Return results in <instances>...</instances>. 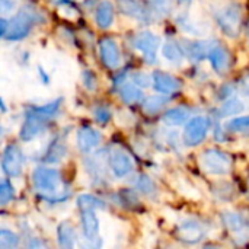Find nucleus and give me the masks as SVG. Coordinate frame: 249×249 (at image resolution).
I'll return each mask as SVG.
<instances>
[{
    "label": "nucleus",
    "instance_id": "cd10ccee",
    "mask_svg": "<svg viewBox=\"0 0 249 249\" xmlns=\"http://www.w3.org/2000/svg\"><path fill=\"white\" fill-rule=\"evenodd\" d=\"M136 188L142 193V194H144V196H149V197H152V196H155L156 193H158V187H156V184L152 181V178L150 177H147V175H139V178H137V181H136Z\"/></svg>",
    "mask_w": 249,
    "mask_h": 249
},
{
    "label": "nucleus",
    "instance_id": "5701e85b",
    "mask_svg": "<svg viewBox=\"0 0 249 249\" xmlns=\"http://www.w3.org/2000/svg\"><path fill=\"white\" fill-rule=\"evenodd\" d=\"M120 96H121V99H123L125 104L133 105V104L139 102V101L143 98V93H142V90L137 88L136 83H124V85H121V88H120Z\"/></svg>",
    "mask_w": 249,
    "mask_h": 249
},
{
    "label": "nucleus",
    "instance_id": "f3484780",
    "mask_svg": "<svg viewBox=\"0 0 249 249\" xmlns=\"http://www.w3.org/2000/svg\"><path fill=\"white\" fill-rule=\"evenodd\" d=\"M207 58L210 60L212 67H213L217 73L223 74V73H226V71L229 70L231 57H229V53H228L223 47L216 45V47L210 51V54H209Z\"/></svg>",
    "mask_w": 249,
    "mask_h": 249
},
{
    "label": "nucleus",
    "instance_id": "58836bf2",
    "mask_svg": "<svg viewBox=\"0 0 249 249\" xmlns=\"http://www.w3.org/2000/svg\"><path fill=\"white\" fill-rule=\"evenodd\" d=\"M178 3H179L181 6H188V4L191 3V0H178Z\"/></svg>",
    "mask_w": 249,
    "mask_h": 249
},
{
    "label": "nucleus",
    "instance_id": "423d86ee",
    "mask_svg": "<svg viewBox=\"0 0 249 249\" xmlns=\"http://www.w3.org/2000/svg\"><path fill=\"white\" fill-rule=\"evenodd\" d=\"M133 44H134V48L142 53L143 58L149 64L156 63V54L160 45V39L158 35H155L150 31H142L134 36Z\"/></svg>",
    "mask_w": 249,
    "mask_h": 249
},
{
    "label": "nucleus",
    "instance_id": "9d476101",
    "mask_svg": "<svg viewBox=\"0 0 249 249\" xmlns=\"http://www.w3.org/2000/svg\"><path fill=\"white\" fill-rule=\"evenodd\" d=\"M177 235L187 244H197L206 236V228L196 219H187L179 223Z\"/></svg>",
    "mask_w": 249,
    "mask_h": 249
},
{
    "label": "nucleus",
    "instance_id": "4be33fe9",
    "mask_svg": "<svg viewBox=\"0 0 249 249\" xmlns=\"http://www.w3.org/2000/svg\"><path fill=\"white\" fill-rule=\"evenodd\" d=\"M66 152H67L66 143L58 137L47 149L45 156H44V162L45 163H57V162H60L66 156Z\"/></svg>",
    "mask_w": 249,
    "mask_h": 249
},
{
    "label": "nucleus",
    "instance_id": "72a5a7b5",
    "mask_svg": "<svg viewBox=\"0 0 249 249\" xmlns=\"http://www.w3.org/2000/svg\"><path fill=\"white\" fill-rule=\"evenodd\" d=\"M82 82L85 85V88L88 90H96V86H98V80L95 77V74L89 70H85L82 73Z\"/></svg>",
    "mask_w": 249,
    "mask_h": 249
},
{
    "label": "nucleus",
    "instance_id": "1a4fd4ad",
    "mask_svg": "<svg viewBox=\"0 0 249 249\" xmlns=\"http://www.w3.org/2000/svg\"><path fill=\"white\" fill-rule=\"evenodd\" d=\"M1 168L3 172L7 177H19L23 168V153L16 144H9L3 152L1 159Z\"/></svg>",
    "mask_w": 249,
    "mask_h": 249
},
{
    "label": "nucleus",
    "instance_id": "412c9836",
    "mask_svg": "<svg viewBox=\"0 0 249 249\" xmlns=\"http://www.w3.org/2000/svg\"><path fill=\"white\" fill-rule=\"evenodd\" d=\"M190 120V109L187 107H177L163 114V123L168 125H181Z\"/></svg>",
    "mask_w": 249,
    "mask_h": 249
},
{
    "label": "nucleus",
    "instance_id": "c9c22d12",
    "mask_svg": "<svg viewBox=\"0 0 249 249\" xmlns=\"http://www.w3.org/2000/svg\"><path fill=\"white\" fill-rule=\"evenodd\" d=\"M19 0H0V12L1 15H7L18 6Z\"/></svg>",
    "mask_w": 249,
    "mask_h": 249
},
{
    "label": "nucleus",
    "instance_id": "f8f14e48",
    "mask_svg": "<svg viewBox=\"0 0 249 249\" xmlns=\"http://www.w3.org/2000/svg\"><path fill=\"white\" fill-rule=\"evenodd\" d=\"M152 80H153V88L163 95H171L181 89V82L165 71H155Z\"/></svg>",
    "mask_w": 249,
    "mask_h": 249
},
{
    "label": "nucleus",
    "instance_id": "7ed1b4c3",
    "mask_svg": "<svg viewBox=\"0 0 249 249\" xmlns=\"http://www.w3.org/2000/svg\"><path fill=\"white\" fill-rule=\"evenodd\" d=\"M200 163L203 169L210 175L223 177L228 175L232 169V159L225 152L217 149L206 150L200 158Z\"/></svg>",
    "mask_w": 249,
    "mask_h": 249
},
{
    "label": "nucleus",
    "instance_id": "f03ea898",
    "mask_svg": "<svg viewBox=\"0 0 249 249\" xmlns=\"http://www.w3.org/2000/svg\"><path fill=\"white\" fill-rule=\"evenodd\" d=\"M214 18L220 31L225 35L231 38L239 35L241 25H242V10L238 3H229L228 6L220 7V10L216 12Z\"/></svg>",
    "mask_w": 249,
    "mask_h": 249
},
{
    "label": "nucleus",
    "instance_id": "e433bc0d",
    "mask_svg": "<svg viewBox=\"0 0 249 249\" xmlns=\"http://www.w3.org/2000/svg\"><path fill=\"white\" fill-rule=\"evenodd\" d=\"M233 90H235V89H233V86H232V85H225V86H222L220 93H219L220 99H229V98H232Z\"/></svg>",
    "mask_w": 249,
    "mask_h": 249
},
{
    "label": "nucleus",
    "instance_id": "0eeeda50",
    "mask_svg": "<svg viewBox=\"0 0 249 249\" xmlns=\"http://www.w3.org/2000/svg\"><path fill=\"white\" fill-rule=\"evenodd\" d=\"M210 128V120L207 117H194L190 118L185 130H184V142L187 146H198L209 133Z\"/></svg>",
    "mask_w": 249,
    "mask_h": 249
},
{
    "label": "nucleus",
    "instance_id": "c756f323",
    "mask_svg": "<svg viewBox=\"0 0 249 249\" xmlns=\"http://www.w3.org/2000/svg\"><path fill=\"white\" fill-rule=\"evenodd\" d=\"M18 244H19V238H18L16 233H13V232H10V231H6V229H1V231H0V248H16Z\"/></svg>",
    "mask_w": 249,
    "mask_h": 249
},
{
    "label": "nucleus",
    "instance_id": "4c0bfd02",
    "mask_svg": "<svg viewBox=\"0 0 249 249\" xmlns=\"http://www.w3.org/2000/svg\"><path fill=\"white\" fill-rule=\"evenodd\" d=\"M242 89H244L245 95L249 98V74L242 79Z\"/></svg>",
    "mask_w": 249,
    "mask_h": 249
},
{
    "label": "nucleus",
    "instance_id": "39448f33",
    "mask_svg": "<svg viewBox=\"0 0 249 249\" xmlns=\"http://www.w3.org/2000/svg\"><path fill=\"white\" fill-rule=\"evenodd\" d=\"M48 118L50 117L44 115L42 112L36 111L35 108H32L31 111H28L26 112V117H25V121H23V124L20 127V131H19L20 140L31 142L36 136H39L45 130L47 123H48Z\"/></svg>",
    "mask_w": 249,
    "mask_h": 249
},
{
    "label": "nucleus",
    "instance_id": "6e6552de",
    "mask_svg": "<svg viewBox=\"0 0 249 249\" xmlns=\"http://www.w3.org/2000/svg\"><path fill=\"white\" fill-rule=\"evenodd\" d=\"M108 162H109V168H111L112 174L117 178L127 177L134 168V162H133L131 156L121 147H112L109 150Z\"/></svg>",
    "mask_w": 249,
    "mask_h": 249
},
{
    "label": "nucleus",
    "instance_id": "f704fd0d",
    "mask_svg": "<svg viewBox=\"0 0 249 249\" xmlns=\"http://www.w3.org/2000/svg\"><path fill=\"white\" fill-rule=\"evenodd\" d=\"M133 83H136L137 86H142V88H149V85L153 83V80L146 73H134L133 74Z\"/></svg>",
    "mask_w": 249,
    "mask_h": 249
},
{
    "label": "nucleus",
    "instance_id": "a878e982",
    "mask_svg": "<svg viewBox=\"0 0 249 249\" xmlns=\"http://www.w3.org/2000/svg\"><path fill=\"white\" fill-rule=\"evenodd\" d=\"M244 102L239 99V98H229V99H226V102L222 105V108H220V111H219V114H220V117H231V115H235V114H239V112H242L244 111Z\"/></svg>",
    "mask_w": 249,
    "mask_h": 249
},
{
    "label": "nucleus",
    "instance_id": "473e14b6",
    "mask_svg": "<svg viewBox=\"0 0 249 249\" xmlns=\"http://www.w3.org/2000/svg\"><path fill=\"white\" fill-rule=\"evenodd\" d=\"M93 117H95V120H96L99 124H105V123H108L109 118H111V111L108 109V107L101 105V107H96V108H95Z\"/></svg>",
    "mask_w": 249,
    "mask_h": 249
},
{
    "label": "nucleus",
    "instance_id": "2eb2a0df",
    "mask_svg": "<svg viewBox=\"0 0 249 249\" xmlns=\"http://www.w3.org/2000/svg\"><path fill=\"white\" fill-rule=\"evenodd\" d=\"M223 225L232 233H247L249 232V217H245L236 212H223L222 213Z\"/></svg>",
    "mask_w": 249,
    "mask_h": 249
},
{
    "label": "nucleus",
    "instance_id": "6ab92c4d",
    "mask_svg": "<svg viewBox=\"0 0 249 249\" xmlns=\"http://www.w3.org/2000/svg\"><path fill=\"white\" fill-rule=\"evenodd\" d=\"M117 6H118L120 12L124 13L125 16L136 18V19H140V20L147 19L146 10L143 9V6L137 0H118Z\"/></svg>",
    "mask_w": 249,
    "mask_h": 249
},
{
    "label": "nucleus",
    "instance_id": "4468645a",
    "mask_svg": "<svg viewBox=\"0 0 249 249\" xmlns=\"http://www.w3.org/2000/svg\"><path fill=\"white\" fill-rule=\"evenodd\" d=\"M217 45L214 41H188L184 45L185 54L193 61H201L203 58L209 57L210 51Z\"/></svg>",
    "mask_w": 249,
    "mask_h": 249
},
{
    "label": "nucleus",
    "instance_id": "ddd939ff",
    "mask_svg": "<svg viewBox=\"0 0 249 249\" xmlns=\"http://www.w3.org/2000/svg\"><path fill=\"white\" fill-rule=\"evenodd\" d=\"M101 143V134L92 127H80L77 131V147L82 153L95 150Z\"/></svg>",
    "mask_w": 249,
    "mask_h": 249
},
{
    "label": "nucleus",
    "instance_id": "bb28decb",
    "mask_svg": "<svg viewBox=\"0 0 249 249\" xmlns=\"http://www.w3.org/2000/svg\"><path fill=\"white\" fill-rule=\"evenodd\" d=\"M77 206L80 210H102L105 209V203L93 196L83 194L77 198Z\"/></svg>",
    "mask_w": 249,
    "mask_h": 249
},
{
    "label": "nucleus",
    "instance_id": "aec40b11",
    "mask_svg": "<svg viewBox=\"0 0 249 249\" xmlns=\"http://www.w3.org/2000/svg\"><path fill=\"white\" fill-rule=\"evenodd\" d=\"M57 239H58V245L61 248H73L74 244H76V232H74V228L70 223H67V222L60 223L58 228H57Z\"/></svg>",
    "mask_w": 249,
    "mask_h": 249
},
{
    "label": "nucleus",
    "instance_id": "dca6fc26",
    "mask_svg": "<svg viewBox=\"0 0 249 249\" xmlns=\"http://www.w3.org/2000/svg\"><path fill=\"white\" fill-rule=\"evenodd\" d=\"M82 231L88 241H93L99 235V219L95 214V210H82L80 216Z\"/></svg>",
    "mask_w": 249,
    "mask_h": 249
},
{
    "label": "nucleus",
    "instance_id": "a211bd4d",
    "mask_svg": "<svg viewBox=\"0 0 249 249\" xmlns=\"http://www.w3.org/2000/svg\"><path fill=\"white\" fill-rule=\"evenodd\" d=\"M96 25L101 29H108L114 22V6L109 0H102L95 12Z\"/></svg>",
    "mask_w": 249,
    "mask_h": 249
},
{
    "label": "nucleus",
    "instance_id": "2f4dec72",
    "mask_svg": "<svg viewBox=\"0 0 249 249\" xmlns=\"http://www.w3.org/2000/svg\"><path fill=\"white\" fill-rule=\"evenodd\" d=\"M152 7L159 16H166L171 12V0H152Z\"/></svg>",
    "mask_w": 249,
    "mask_h": 249
},
{
    "label": "nucleus",
    "instance_id": "393cba45",
    "mask_svg": "<svg viewBox=\"0 0 249 249\" xmlns=\"http://www.w3.org/2000/svg\"><path fill=\"white\" fill-rule=\"evenodd\" d=\"M169 102V98H166L163 93L159 96H149L144 102H143V111L149 115H153L156 112H159L160 109H163Z\"/></svg>",
    "mask_w": 249,
    "mask_h": 249
},
{
    "label": "nucleus",
    "instance_id": "c85d7f7f",
    "mask_svg": "<svg viewBox=\"0 0 249 249\" xmlns=\"http://www.w3.org/2000/svg\"><path fill=\"white\" fill-rule=\"evenodd\" d=\"M226 128H228L229 131H232V133H248L249 115L232 118V120L226 124Z\"/></svg>",
    "mask_w": 249,
    "mask_h": 249
},
{
    "label": "nucleus",
    "instance_id": "9b49d317",
    "mask_svg": "<svg viewBox=\"0 0 249 249\" xmlns=\"http://www.w3.org/2000/svg\"><path fill=\"white\" fill-rule=\"evenodd\" d=\"M99 54L105 67L117 69L121 64V53L117 42L112 38H104L99 41Z\"/></svg>",
    "mask_w": 249,
    "mask_h": 249
},
{
    "label": "nucleus",
    "instance_id": "20e7f679",
    "mask_svg": "<svg viewBox=\"0 0 249 249\" xmlns=\"http://www.w3.org/2000/svg\"><path fill=\"white\" fill-rule=\"evenodd\" d=\"M36 22V15L35 12L31 9V7H25L22 9L10 22H9V28H7V32L4 35L6 39L9 41H18V39H22L25 38L32 25Z\"/></svg>",
    "mask_w": 249,
    "mask_h": 249
},
{
    "label": "nucleus",
    "instance_id": "b1692460",
    "mask_svg": "<svg viewBox=\"0 0 249 249\" xmlns=\"http://www.w3.org/2000/svg\"><path fill=\"white\" fill-rule=\"evenodd\" d=\"M185 50L181 44L175 41H168L162 47V55L169 61H181L184 58Z\"/></svg>",
    "mask_w": 249,
    "mask_h": 249
},
{
    "label": "nucleus",
    "instance_id": "7c9ffc66",
    "mask_svg": "<svg viewBox=\"0 0 249 249\" xmlns=\"http://www.w3.org/2000/svg\"><path fill=\"white\" fill-rule=\"evenodd\" d=\"M13 198V187L9 184V181L3 179L0 185V204L6 206Z\"/></svg>",
    "mask_w": 249,
    "mask_h": 249
},
{
    "label": "nucleus",
    "instance_id": "f257e3e1",
    "mask_svg": "<svg viewBox=\"0 0 249 249\" xmlns=\"http://www.w3.org/2000/svg\"><path fill=\"white\" fill-rule=\"evenodd\" d=\"M32 185L38 196L53 203L64 201L70 197V188L57 169L36 168L32 172Z\"/></svg>",
    "mask_w": 249,
    "mask_h": 249
}]
</instances>
